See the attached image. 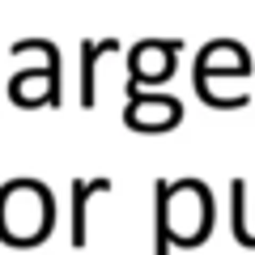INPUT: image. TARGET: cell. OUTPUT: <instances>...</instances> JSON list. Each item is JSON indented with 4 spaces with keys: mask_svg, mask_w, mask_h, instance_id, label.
<instances>
[{
    "mask_svg": "<svg viewBox=\"0 0 255 255\" xmlns=\"http://www.w3.org/2000/svg\"><path fill=\"white\" fill-rule=\"evenodd\" d=\"M128 107H124V124L132 132H145V136H162L174 132L183 124V102L174 94H140V90H124Z\"/></svg>",
    "mask_w": 255,
    "mask_h": 255,
    "instance_id": "2",
    "label": "cell"
},
{
    "mask_svg": "<svg viewBox=\"0 0 255 255\" xmlns=\"http://www.w3.org/2000/svg\"><path fill=\"white\" fill-rule=\"evenodd\" d=\"M115 51H119L115 38H85V43H81V107H94V102H98L94 73H98L102 55H115Z\"/></svg>",
    "mask_w": 255,
    "mask_h": 255,
    "instance_id": "5",
    "label": "cell"
},
{
    "mask_svg": "<svg viewBox=\"0 0 255 255\" xmlns=\"http://www.w3.org/2000/svg\"><path fill=\"white\" fill-rule=\"evenodd\" d=\"M55 226V196L38 179H13L0 187V243L38 247Z\"/></svg>",
    "mask_w": 255,
    "mask_h": 255,
    "instance_id": "1",
    "label": "cell"
},
{
    "mask_svg": "<svg viewBox=\"0 0 255 255\" xmlns=\"http://www.w3.org/2000/svg\"><path fill=\"white\" fill-rule=\"evenodd\" d=\"M230 204H234V238H238V247H251L255 251V230L247 226V183L243 179L230 183Z\"/></svg>",
    "mask_w": 255,
    "mask_h": 255,
    "instance_id": "7",
    "label": "cell"
},
{
    "mask_svg": "<svg viewBox=\"0 0 255 255\" xmlns=\"http://www.w3.org/2000/svg\"><path fill=\"white\" fill-rule=\"evenodd\" d=\"M174 55H183L179 38H149V43H136L128 51V85L124 90H140V85H162L166 77L174 73Z\"/></svg>",
    "mask_w": 255,
    "mask_h": 255,
    "instance_id": "3",
    "label": "cell"
},
{
    "mask_svg": "<svg viewBox=\"0 0 255 255\" xmlns=\"http://www.w3.org/2000/svg\"><path fill=\"white\" fill-rule=\"evenodd\" d=\"M251 73V51L243 43H209L196 55V81L213 77H247Z\"/></svg>",
    "mask_w": 255,
    "mask_h": 255,
    "instance_id": "4",
    "label": "cell"
},
{
    "mask_svg": "<svg viewBox=\"0 0 255 255\" xmlns=\"http://www.w3.org/2000/svg\"><path fill=\"white\" fill-rule=\"evenodd\" d=\"M102 191H111V179H90L73 183V247H85L90 243V230H85V209H90L94 196H102Z\"/></svg>",
    "mask_w": 255,
    "mask_h": 255,
    "instance_id": "6",
    "label": "cell"
}]
</instances>
